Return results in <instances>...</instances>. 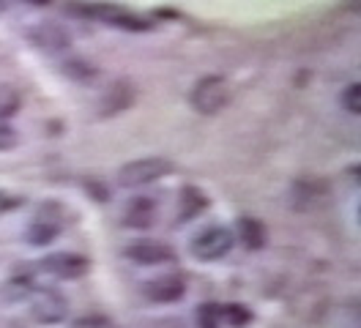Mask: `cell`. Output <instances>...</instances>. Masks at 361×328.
<instances>
[{
	"label": "cell",
	"instance_id": "cell-13",
	"mask_svg": "<svg viewBox=\"0 0 361 328\" xmlns=\"http://www.w3.org/2000/svg\"><path fill=\"white\" fill-rule=\"evenodd\" d=\"M208 205H211V200L205 195L203 189H197V186H183L178 192V221H192V219L203 217L205 211H208Z\"/></svg>",
	"mask_w": 361,
	"mask_h": 328
},
{
	"label": "cell",
	"instance_id": "cell-3",
	"mask_svg": "<svg viewBox=\"0 0 361 328\" xmlns=\"http://www.w3.org/2000/svg\"><path fill=\"white\" fill-rule=\"evenodd\" d=\"M233 99V90L225 77H216V74H208L203 80H197V85L192 87V107L200 115H219L222 109L230 104Z\"/></svg>",
	"mask_w": 361,
	"mask_h": 328
},
{
	"label": "cell",
	"instance_id": "cell-14",
	"mask_svg": "<svg viewBox=\"0 0 361 328\" xmlns=\"http://www.w3.org/2000/svg\"><path fill=\"white\" fill-rule=\"evenodd\" d=\"M235 233H238L241 243H244L247 249H252V252L266 249V243H269V230H266V224H263L260 219H255V217H241V219H238Z\"/></svg>",
	"mask_w": 361,
	"mask_h": 328
},
{
	"label": "cell",
	"instance_id": "cell-18",
	"mask_svg": "<svg viewBox=\"0 0 361 328\" xmlns=\"http://www.w3.org/2000/svg\"><path fill=\"white\" fill-rule=\"evenodd\" d=\"M197 328H219L222 326V306L219 304H203L195 312Z\"/></svg>",
	"mask_w": 361,
	"mask_h": 328
},
{
	"label": "cell",
	"instance_id": "cell-6",
	"mask_svg": "<svg viewBox=\"0 0 361 328\" xmlns=\"http://www.w3.org/2000/svg\"><path fill=\"white\" fill-rule=\"evenodd\" d=\"M39 268L55 279H80L88 274L90 260L77 252H55V255H47L44 260H39Z\"/></svg>",
	"mask_w": 361,
	"mask_h": 328
},
{
	"label": "cell",
	"instance_id": "cell-23",
	"mask_svg": "<svg viewBox=\"0 0 361 328\" xmlns=\"http://www.w3.org/2000/svg\"><path fill=\"white\" fill-rule=\"evenodd\" d=\"M25 3H30V6H49L52 0H25Z\"/></svg>",
	"mask_w": 361,
	"mask_h": 328
},
{
	"label": "cell",
	"instance_id": "cell-1",
	"mask_svg": "<svg viewBox=\"0 0 361 328\" xmlns=\"http://www.w3.org/2000/svg\"><path fill=\"white\" fill-rule=\"evenodd\" d=\"M68 11L104 22V25L118 28V30H129V33H145V30L154 28V22H148L140 14H132V11H126L123 6H115V3H71Z\"/></svg>",
	"mask_w": 361,
	"mask_h": 328
},
{
	"label": "cell",
	"instance_id": "cell-22",
	"mask_svg": "<svg viewBox=\"0 0 361 328\" xmlns=\"http://www.w3.org/2000/svg\"><path fill=\"white\" fill-rule=\"evenodd\" d=\"M25 205V197L23 195H14V192H6V189H0V217L3 214H11V211H17V208H23Z\"/></svg>",
	"mask_w": 361,
	"mask_h": 328
},
{
	"label": "cell",
	"instance_id": "cell-8",
	"mask_svg": "<svg viewBox=\"0 0 361 328\" xmlns=\"http://www.w3.org/2000/svg\"><path fill=\"white\" fill-rule=\"evenodd\" d=\"M123 257L132 260L135 265H164V262H176L178 255L173 246H167L164 241H151L142 238L135 241L132 246L123 249Z\"/></svg>",
	"mask_w": 361,
	"mask_h": 328
},
{
	"label": "cell",
	"instance_id": "cell-7",
	"mask_svg": "<svg viewBox=\"0 0 361 328\" xmlns=\"http://www.w3.org/2000/svg\"><path fill=\"white\" fill-rule=\"evenodd\" d=\"M30 312H33V320L36 323L55 326V323H63L66 320L68 301L66 296H61L58 290H36V296L30 301Z\"/></svg>",
	"mask_w": 361,
	"mask_h": 328
},
{
	"label": "cell",
	"instance_id": "cell-9",
	"mask_svg": "<svg viewBox=\"0 0 361 328\" xmlns=\"http://www.w3.org/2000/svg\"><path fill=\"white\" fill-rule=\"evenodd\" d=\"M27 39L30 44H36L39 49H44V52H63L71 47V33H68L66 28L61 25V22H39L36 28H30L27 30Z\"/></svg>",
	"mask_w": 361,
	"mask_h": 328
},
{
	"label": "cell",
	"instance_id": "cell-17",
	"mask_svg": "<svg viewBox=\"0 0 361 328\" xmlns=\"http://www.w3.org/2000/svg\"><path fill=\"white\" fill-rule=\"evenodd\" d=\"M63 74H66L68 80H77V83H88L93 80L96 74H99V68L88 61H66L63 63Z\"/></svg>",
	"mask_w": 361,
	"mask_h": 328
},
{
	"label": "cell",
	"instance_id": "cell-11",
	"mask_svg": "<svg viewBox=\"0 0 361 328\" xmlns=\"http://www.w3.org/2000/svg\"><path fill=\"white\" fill-rule=\"evenodd\" d=\"M142 293L154 304H176L186 296V282L180 277H157L142 284Z\"/></svg>",
	"mask_w": 361,
	"mask_h": 328
},
{
	"label": "cell",
	"instance_id": "cell-16",
	"mask_svg": "<svg viewBox=\"0 0 361 328\" xmlns=\"http://www.w3.org/2000/svg\"><path fill=\"white\" fill-rule=\"evenodd\" d=\"M23 107V96L14 85H0V121L14 118Z\"/></svg>",
	"mask_w": 361,
	"mask_h": 328
},
{
	"label": "cell",
	"instance_id": "cell-2",
	"mask_svg": "<svg viewBox=\"0 0 361 328\" xmlns=\"http://www.w3.org/2000/svg\"><path fill=\"white\" fill-rule=\"evenodd\" d=\"M176 170V164L164 156H145V159H135V162H126L121 170H118V186L123 189H140V186H148V183H157L161 178Z\"/></svg>",
	"mask_w": 361,
	"mask_h": 328
},
{
	"label": "cell",
	"instance_id": "cell-10",
	"mask_svg": "<svg viewBox=\"0 0 361 328\" xmlns=\"http://www.w3.org/2000/svg\"><path fill=\"white\" fill-rule=\"evenodd\" d=\"M135 104V85L129 80H118L113 85L104 90L102 102H99V115L102 118H113V115H121Z\"/></svg>",
	"mask_w": 361,
	"mask_h": 328
},
{
	"label": "cell",
	"instance_id": "cell-15",
	"mask_svg": "<svg viewBox=\"0 0 361 328\" xmlns=\"http://www.w3.org/2000/svg\"><path fill=\"white\" fill-rule=\"evenodd\" d=\"M255 320L252 309L244 304H225L222 306V323H227L230 328H247Z\"/></svg>",
	"mask_w": 361,
	"mask_h": 328
},
{
	"label": "cell",
	"instance_id": "cell-19",
	"mask_svg": "<svg viewBox=\"0 0 361 328\" xmlns=\"http://www.w3.org/2000/svg\"><path fill=\"white\" fill-rule=\"evenodd\" d=\"M68 328H118V323L107 315H85V317H77Z\"/></svg>",
	"mask_w": 361,
	"mask_h": 328
},
{
	"label": "cell",
	"instance_id": "cell-21",
	"mask_svg": "<svg viewBox=\"0 0 361 328\" xmlns=\"http://www.w3.org/2000/svg\"><path fill=\"white\" fill-rule=\"evenodd\" d=\"M20 145V134L14 126H8L6 121H0V151H11Z\"/></svg>",
	"mask_w": 361,
	"mask_h": 328
},
{
	"label": "cell",
	"instance_id": "cell-4",
	"mask_svg": "<svg viewBox=\"0 0 361 328\" xmlns=\"http://www.w3.org/2000/svg\"><path fill=\"white\" fill-rule=\"evenodd\" d=\"M66 227V211L58 202H47L39 208V214L25 230V238L30 246H49L52 241L61 236V230Z\"/></svg>",
	"mask_w": 361,
	"mask_h": 328
},
{
	"label": "cell",
	"instance_id": "cell-20",
	"mask_svg": "<svg viewBox=\"0 0 361 328\" xmlns=\"http://www.w3.org/2000/svg\"><path fill=\"white\" fill-rule=\"evenodd\" d=\"M342 107L348 109V112H353V115H359L361 112V87L359 83H353V85H348L342 90Z\"/></svg>",
	"mask_w": 361,
	"mask_h": 328
},
{
	"label": "cell",
	"instance_id": "cell-12",
	"mask_svg": "<svg viewBox=\"0 0 361 328\" xmlns=\"http://www.w3.org/2000/svg\"><path fill=\"white\" fill-rule=\"evenodd\" d=\"M159 208L151 197H135L126 211H123V227H135V230H148L157 224Z\"/></svg>",
	"mask_w": 361,
	"mask_h": 328
},
{
	"label": "cell",
	"instance_id": "cell-24",
	"mask_svg": "<svg viewBox=\"0 0 361 328\" xmlns=\"http://www.w3.org/2000/svg\"><path fill=\"white\" fill-rule=\"evenodd\" d=\"M8 8V0H0V11H6Z\"/></svg>",
	"mask_w": 361,
	"mask_h": 328
},
{
	"label": "cell",
	"instance_id": "cell-5",
	"mask_svg": "<svg viewBox=\"0 0 361 328\" xmlns=\"http://www.w3.org/2000/svg\"><path fill=\"white\" fill-rule=\"evenodd\" d=\"M233 246H235L233 230H227L222 224H214L192 238V255L200 262H216L227 257L233 252Z\"/></svg>",
	"mask_w": 361,
	"mask_h": 328
}]
</instances>
